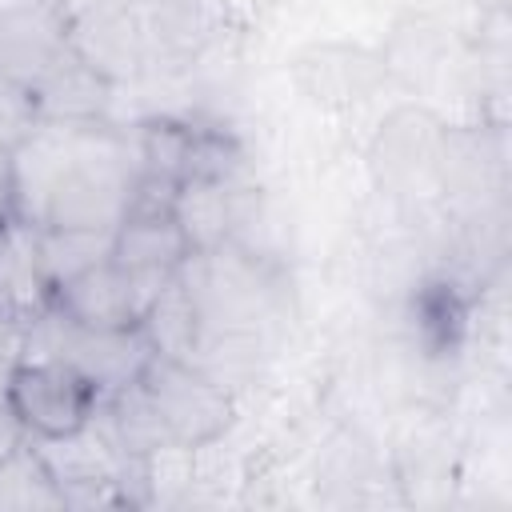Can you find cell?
I'll return each mask as SVG.
<instances>
[{"instance_id":"obj_1","label":"cell","mask_w":512,"mask_h":512,"mask_svg":"<svg viewBox=\"0 0 512 512\" xmlns=\"http://www.w3.org/2000/svg\"><path fill=\"white\" fill-rule=\"evenodd\" d=\"M132 184H136L132 136L120 132L112 120H84L72 128V152L52 188L44 224L116 232V224L128 216Z\"/></svg>"},{"instance_id":"obj_2","label":"cell","mask_w":512,"mask_h":512,"mask_svg":"<svg viewBox=\"0 0 512 512\" xmlns=\"http://www.w3.org/2000/svg\"><path fill=\"white\" fill-rule=\"evenodd\" d=\"M176 272L188 284L204 328H216V332L264 328L276 288L264 272V260L252 248L228 240L208 252H188V260Z\"/></svg>"},{"instance_id":"obj_3","label":"cell","mask_w":512,"mask_h":512,"mask_svg":"<svg viewBox=\"0 0 512 512\" xmlns=\"http://www.w3.org/2000/svg\"><path fill=\"white\" fill-rule=\"evenodd\" d=\"M140 384H144L148 400L156 404L172 444H180L188 452L212 448L236 420V396L228 388H220L216 380H208L188 360L152 352L140 372Z\"/></svg>"},{"instance_id":"obj_4","label":"cell","mask_w":512,"mask_h":512,"mask_svg":"<svg viewBox=\"0 0 512 512\" xmlns=\"http://www.w3.org/2000/svg\"><path fill=\"white\" fill-rule=\"evenodd\" d=\"M100 388L64 360L20 356L8 376V408L28 440L68 436L84 428L100 408Z\"/></svg>"},{"instance_id":"obj_5","label":"cell","mask_w":512,"mask_h":512,"mask_svg":"<svg viewBox=\"0 0 512 512\" xmlns=\"http://www.w3.org/2000/svg\"><path fill=\"white\" fill-rule=\"evenodd\" d=\"M64 40L108 84L136 80L148 60L144 12L128 0H84L64 8Z\"/></svg>"},{"instance_id":"obj_6","label":"cell","mask_w":512,"mask_h":512,"mask_svg":"<svg viewBox=\"0 0 512 512\" xmlns=\"http://www.w3.org/2000/svg\"><path fill=\"white\" fill-rule=\"evenodd\" d=\"M168 276L172 272H128L108 256L88 272L64 280L52 292V304L84 328H136L148 300Z\"/></svg>"},{"instance_id":"obj_7","label":"cell","mask_w":512,"mask_h":512,"mask_svg":"<svg viewBox=\"0 0 512 512\" xmlns=\"http://www.w3.org/2000/svg\"><path fill=\"white\" fill-rule=\"evenodd\" d=\"M64 44V8L56 0H0V92L28 100V88Z\"/></svg>"},{"instance_id":"obj_8","label":"cell","mask_w":512,"mask_h":512,"mask_svg":"<svg viewBox=\"0 0 512 512\" xmlns=\"http://www.w3.org/2000/svg\"><path fill=\"white\" fill-rule=\"evenodd\" d=\"M112 92L116 84H108L100 72H92L68 44L64 52L36 76V84L28 88V104L36 120H68V124H84V120H108L112 108Z\"/></svg>"},{"instance_id":"obj_9","label":"cell","mask_w":512,"mask_h":512,"mask_svg":"<svg viewBox=\"0 0 512 512\" xmlns=\"http://www.w3.org/2000/svg\"><path fill=\"white\" fill-rule=\"evenodd\" d=\"M52 304V284L40 264V228L8 216L0 224V316L28 328Z\"/></svg>"},{"instance_id":"obj_10","label":"cell","mask_w":512,"mask_h":512,"mask_svg":"<svg viewBox=\"0 0 512 512\" xmlns=\"http://www.w3.org/2000/svg\"><path fill=\"white\" fill-rule=\"evenodd\" d=\"M244 188H248V180L228 184V180H204V176H188L176 184L172 216L192 252H208V248H220L232 240Z\"/></svg>"},{"instance_id":"obj_11","label":"cell","mask_w":512,"mask_h":512,"mask_svg":"<svg viewBox=\"0 0 512 512\" xmlns=\"http://www.w3.org/2000/svg\"><path fill=\"white\" fill-rule=\"evenodd\" d=\"M188 252L172 212H128L112 232V260L128 272H176Z\"/></svg>"},{"instance_id":"obj_12","label":"cell","mask_w":512,"mask_h":512,"mask_svg":"<svg viewBox=\"0 0 512 512\" xmlns=\"http://www.w3.org/2000/svg\"><path fill=\"white\" fill-rule=\"evenodd\" d=\"M144 12V40L148 56H196L220 32V4L216 0H152Z\"/></svg>"},{"instance_id":"obj_13","label":"cell","mask_w":512,"mask_h":512,"mask_svg":"<svg viewBox=\"0 0 512 512\" xmlns=\"http://www.w3.org/2000/svg\"><path fill=\"white\" fill-rule=\"evenodd\" d=\"M140 332L156 356H172V360L192 356V348L204 332V320H200L196 300H192L188 284L180 280V272H172L160 284V292L148 300V308L140 316Z\"/></svg>"},{"instance_id":"obj_14","label":"cell","mask_w":512,"mask_h":512,"mask_svg":"<svg viewBox=\"0 0 512 512\" xmlns=\"http://www.w3.org/2000/svg\"><path fill=\"white\" fill-rule=\"evenodd\" d=\"M96 420L108 428L116 448L124 456H132V460H144V456H152V452L172 444V436H168V428H164V420H160V412L148 400L140 380L108 392L100 400V408H96Z\"/></svg>"},{"instance_id":"obj_15","label":"cell","mask_w":512,"mask_h":512,"mask_svg":"<svg viewBox=\"0 0 512 512\" xmlns=\"http://www.w3.org/2000/svg\"><path fill=\"white\" fill-rule=\"evenodd\" d=\"M192 368H200L208 380H216L220 388H228L232 396L244 384H256L260 364H264V336L260 332H216L204 328L192 356Z\"/></svg>"},{"instance_id":"obj_16","label":"cell","mask_w":512,"mask_h":512,"mask_svg":"<svg viewBox=\"0 0 512 512\" xmlns=\"http://www.w3.org/2000/svg\"><path fill=\"white\" fill-rule=\"evenodd\" d=\"M196 124L172 120V116H152L136 124L132 152H136V176L160 180V184H180L188 176V152H192Z\"/></svg>"},{"instance_id":"obj_17","label":"cell","mask_w":512,"mask_h":512,"mask_svg":"<svg viewBox=\"0 0 512 512\" xmlns=\"http://www.w3.org/2000/svg\"><path fill=\"white\" fill-rule=\"evenodd\" d=\"M36 508H64V500L36 444L24 436L16 448L0 456V512H36Z\"/></svg>"},{"instance_id":"obj_18","label":"cell","mask_w":512,"mask_h":512,"mask_svg":"<svg viewBox=\"0 0 512 512\" xmlns=\"http://www.w3.org/2000/svg\"><path fill=\"white\" fill-rule=\"evenodd\" d=\"M300 72H316V84H304L312 100L348 104V100H360L376 84L380 60L368 52H352V48H324L300 60Z\"/></svg>"},{"instance_id":"obj_19","label":"cell","mask_w":512,"mask_h":512,"mask_svg":"<svg viewBox=\"0 0 512 512\" xmlns=\"http://www.w3.org/2000/svg\"><path fill=\"white\" fill-rule=\"evenodd\" d=\"M108 256H112V232L104 228H52V224L40 228V264L52 292Z\"/></svg>"},{"instance_id":"obj_20","label":"cell","mask_w":512,"mask_h":512,"mask_svg":"<svg viewBox=\"0 0 512 512\" xmlns=\"http://www.w3.org/2000/svg\"><path fill=\"white\" fill-rule=\"evenodd\" d=\"M20 336H24V328H16V324H8V320L0 316V360H12V364H16V356H20Z\"/></svg>"},{"instance_id":"obj_21","label":"cell","mask_w":512,"mask_h":512,"mask_svg":"<svg viewBox=\"0 0 512 512\" xmlns=\"http://www.w3.org/2000/svg\"><path fill=\"white\" fill-rule=\"evenodd\" d=\"M8 376H12V360H0V408H8Z\"/></svg>"}]
</instances>
